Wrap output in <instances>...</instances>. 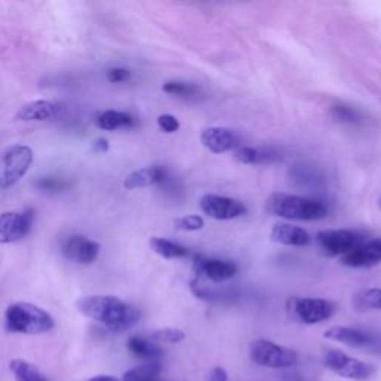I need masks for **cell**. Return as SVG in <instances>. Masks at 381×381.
I'll return each instance as SVG.
<instances>
[{
	"label": "cell",
	"mask_w": 381,
	"mask_h": 381,
	"mask_svg": "<svg viewBox=\"0 0 381 381\" xmlns=\"http://www.w3.org/2000/svg\"><path fill=\"white\" fill-rule=\"evenodd\" d=\"M155 381H164V380H160V378H158V380H155Z\"/></svg>",
	"instance_id": "38"
},
{
	"label": "cell",
	"mask_w": 381,
	"mask_h": 381,
	"mask_svg": "<svg viewBox=\"0 0 381 381\" xmlns=\"http://www.w3.org/2000/svg\"><path fill=\"white\" fill-rule=\"evenodd\" d=\"M167 179H169V172H167L165 167L149 165V167H144V169L130 173L126 177L124 186L127 189L148 188L154 185H163Z\"/></svg>",
	"instance_id": "16"
},
{
	"label": "cell",
	"mask_w": 381,
	"mask_h": 381,
	"mask_svg": "<svg viewBox=\"0 0 381 381\" xmlns=\"http://www.w3.org/2000/svg\"><path fill=\"white\" fill-rule=\"evenodd\" d=\"M76 307L82 315L112 332H124L140 319V310L114 295H91L81 298Z\"/></svg>",
	"instance_id": "1"
},
{
	"label": "cell",
	"mask_w": 381,
	"mask_h": 381,
	"mask_svg": "<svg viewBox=\"0 0 381 381\" xmlns=\"http://www.w3.org/2000/svg\"><path fill=\"white\" fill-rule=\"evenodd\" d=\"M324 365H327L332 373H335L340 377L364 381L371 377L375 371L373 365L366 362H362L356 357H352L340 350H328L324 353Z\"/></svg>",
	"instance_id": "7"
},
{
	"label": "cell",
	"mask_w": 381,
	"mask_h": 381,
	"mask_svg": "<svg viewBox=\"0 0 381 381\" xmlns=\"http://www.w3.org/2000/svg\"><path fill=\"white\" fill-rule=\"evenodd\" d=\"M59 106L48 100H36L21 106L15 118L18 121H50L57 117Z\"/></svg>",
	"instance_id": "18"
},
{
	"label": "cell",
	"mask_w": 381,
	"mask_h": 381,
	"mask_svg": "<svg viewBox=\"0 0 381 381\" xmlns=\"http://www.w3.org/2000/svg\"><path fill=\"white\" fill-rule=\"evenodd\" d=\"M341 264L350 268H371L381 264V239L362 241L341 257Z\"/></svg>",
	"instance_id": "13"
},
{
	"label": "cell",
	"mask_w": 381,
	"mask_h": 381,
	"mask_svg": "<svg viewBox=\"0 0 381 381\" xmlns=\"http://www.w3.org/2000/svg\"><path fill=\"white\" fill-rule=\"evenodd\" d=\"M353 306L361 311L381 310V287L361 290L359 294L354 295Z\"/></svg>",
	"instance_id": "26"
},
{
	"label": "cell",
	"mask_w": 381,
	"mask_h": 381,
	"mask_svg": "<svg viewBox=\"0 0 381 381\" xmlns=\"http://www.w3.org/2000/svg\"><path fill=\"white\" fill-rule=\"evenodd\" d=\"M271 239L276 243L285 246H295V248H302L311 241L310 234L299 227L289 225V223H277L273 227Z\"/></svg>",
	"instance_id": "19"
},
{
	"label": "cell",
	"mask_w": 381,
	"mask_h": 381,
	"mask_svg": "<svg viewBox=\"0 0 381 381\" xmlns=\"http://www.w3.org/2000/svg\"><path fill=\"white\" fill-rule=\"evenodd\" d=\"M97 127L106 130V131H114L119 128H128L133 127L134 118L127 114V112H119V110H105L103 114H100L97 118Z\"/></svg>",
	"instance_id": "21"
},
{
	"label": "cell",
	"mask_w": 381,
	"mask_h": 381,
	"mask_svg": "<svg viewBox=\"0 0 381 381\" xmlns=\"http://www.w3.org/2000/svg\"><path fill=\"white\" fill-rule=\"evenodd\" d=\"M201 143L213 154H225L241 147L237 133L227 127H209L201 133Z\"/></svg>",
	"instance_id": "12"
},
{
	"label": "cell",
	"mask_w": 381,
	"mask_h": 381,
	"mask_svg": "<svg viewBox=\"0 0 381 381\" xmlns=\"http://www.w3.org/2000/svg\"><path fill=\"white\" fill-rule=\"evenodd\" d=\"M151 340L163 343H181L185 340V332L176 328H164L152 332Z\"/></svg>",
	"instance_id": "29"
},
{
	"label": "cell",
	"mask_w": 381,
	"mask_h": 381,
	"mask_svg": "<svg viewBox=\"0 0 381 381\" xmlns=\"http://www.w3.org/2000/svg\"><path fill=\"white\" fill-rule=\"evenodd\" d=\"M228 380V374L223 368L218 366L213 368L211 373L209 374V381H227Z\"/></svg>",
	"instance_id": "34"
},
{
	"label": "cell",
	"mask_w": 381,
	"mask_h": 381,
	"mask_svg": "<svg viewBox=\"0 0 381 381\" xmlns=\"http://www.w3.org/2000/svg\"><path fill=\"white\" fill-rule=\"evenodd\" d=\"M130 77H131V72L128 69H124V67H112V69L107 70V80L112 84L127 82Z\"/></svg>",
	"instance_id": "32"
},
{
	"label": "cell",
	"mask_w": 381,
	"mask_h": 381,
	"mask_svg": "<svg viewBox=\"0 0 381 381\" xmlns=\"http://www.w3.org/2000/svg\"><path fill=\"white\" fill-rule=\"evenodd\" d=\"M163 91L170 96L190 98V97H197V94L200 93V88L195 84H190V82L169 81L163 85Z\"/></svg>",
	"instance_id": "27"
},
{
	"label": "cell",
	"mask_w": 381,
	"mask_h": 381,
	"mask_svg": "<svg viewBox=\"0 0 381 381\" xmlns=\"http://www.w3.org/2000/svg\"><path fill=\"white\" fill-rule=\"evenodd\" d=\"M289 176H290V181L304 188H308V186L318 188L322 184L320 173L316 169H313V167L304 165V164L294 165L289 172Z\"/></svg>",
	"instance_id": "23"
},
{
	"label": "cell",
	"mask_w": 381,
	"mask_h": 381,
	"mask_svg": "<svg viewBox=\"0 0 381 381\" xmlns=\"http://www.w3.org/2000/svg\"><path fill=\"white\" fill-rule=\"evenodd\" d=\"M88 381H119V380L115 377H110V375H97V377L89 378Z\"/></svg>",
	"instance_id": "36"
},
{
	"label": "cell",
	"mask_w": 381,
	"mask_h": 381,
	"mask_svg": "<svg viewBox=\"0 0 381 381\" xmlns=\"http://www.w3.org/2000/svg\"><path fill=\"white\" fill-rule=\"evenodd\" d=\"M324 338L350 347H369L377 343L373 334L349 327H332L324 332Z\"/></svg>",
	"instance_id": "15"
},
{
	"label": "cell",
	"mask_w": 381,
	"mask_h": 381,
	"mask_svg": "<svg viewBox=\"0 0 381 381\" xmlns=\"http://www.w3.org/2000/svg\"><path fill=\"white\" fill-rule=\"evenodd\" d=\"M195 271L197 274L204 276L213 283H223L231 280L237 274V265L231 261L216 260V257H195Z\"/></svg>",
	"instance_id": "14"
},
{
	"label": "cell",
	"mask_w": 381,
	"mask_h": 381,
	"mask_svg": "<svg viewBox=\"0 0 381 381\" xmlns=\"http://www.w3.org/2000/svg\"><path fill=\"white\" fill-rule=\"evenodd\" d=\"M200 209L203 210L204 215L216 221H232L248 213V209L241 201L215 194H206L201 198Z\"/></svg>",
	"instance_id": "10"
},
{
	"label": "cell",
	"mask_w": 381,
	"mask_h": 381,
	"mask_svg": "<svg viewBox=\"0 0 381 381\" xmlns=\"http://www.w3.org/2000/svg\"><path fill=\"white\" fill-rule=\"evenodd\" d=\"M9 369L10 373L14 374L17 381H48L35 365H31L27 361L22 359L10 361Z\"/></svg>",
	"instance_id": "25"
},
{
	"label": "cell",
	"mask_w": 381,
	"mask_h": 381,
	"mask_svg": "<svg viewBox=\"0 0 381 381\" xmlns=\"http://www.w3.org/2000/svg\"><path fill=\"white\" fill-rule=\"evenodd\" d=\"M316 241L324 255L343 257L365 241V239L361 232L352 230H324L318 232Z\"/></svg>",
	"instance_id": "6"
},
{
	"label": "cell",
	"mask_w": 381,
	"mask_h": 381,
	"mask_svg": "<svg viewBox=\"0 0 381 381\" xmlns=\"http://www.w3.org/2000/svg\"><path fill=\"white\" fill-rule=\"evenodd\" d=\"M36 186L42 190H60L66 186V184L61 181V179H55V177H42L36 182Z\"/></svg>",
	"instance_id": "33"
},
{
	"label": "cell",
	"mask_w": 381,
	"mask_h": 381,
	"mask_svg": "<svg viewBox=\"0 0 381 381\" xmlns=\"http://www.w3.org/2000/svg\"><path fill=\"white\" fill-rule=\"evenodd\" d=\"M93 151L94 152H98V154H103V152H107L109 151V142L107 139L105 137H98L93 142Z\"/></svg>",
	"instance_id": "35"
},
{
	"label": "cell",
	"mask_w": 381,
	"mask_h": 381,
	"mask_svg": "<svg viewBox=\"0 0 381 381\" xmlns=\"http://www.w3.org/2000/svg\"><path fill=\"white\" fill-rule=\"evenodd\" d=\"M3 173L0 177V186L9 188L24 177L33 163V151L24 144L9 148L3 154Z\"/></svg>",
	"instance_id": "8"
},
{
	"label": "cell",
	"mask_w": 381,
	"mask_h": 381,
	"mask_svg": "<svg viewBox=\"0 0 381 381\" xmlns=\"http://www.w3.org/2000/svg\"><path fill=\"white\" fill-rule=\"evenodd\" d=\"M331 115L334 119L338 122H344V124H359L361 115L354 107L345 106V105H335L331 107Z\"/></svg>",
	"instance_id": "28"
},
{
	"label": "cell",
	"mask_w": 381,
	"mask_h": 381,
	"mask_svg": "<svg viewBox=\"0 0 381 381\" xmlns=\"http://www.w3.org/2000/svg\"><path fill=\"white\" fill-rule=\"evenodd\" d=\"M156 122H158V127L164 133H176L179 130V127H181L177 118L173 117V115H169V114L160 115L158 119H156Z\"/></svg>",
	"instance_id": "31"
},
{
	"label": "cell",
	"mask_w": 381,
	"mask_h": 381,
	"mask_svg": "<svg viewBox=\"0 0 381 381\" xmlns=\"http://www.w3.org/2000/svg\"><path fill=\"white\" fill-rule=\"evenodd\" d=\"M378 206L381 207V195H380V198H378Z\"/></svg>",
	"instance_id": "37"
},
{
	"label": "cell",
	"mask_w": 381,
	"mask_h": 381,
	"mask_svg": "<svg viewBox=\"0 0 381 381\" xmlns=\"http://www.w3.org/2000/svg\"><path fill=\"white\" fill-rule=\"evenodd\" d=\"M161 362H144L130 369L122 377V381H155L160 378Z\"/></svg>",
	"instance_id": "24"
},
{
	"label": "cell",
	"mask_w": 381,
	"mask_h": 381,
	"mask_svg": "<svg viewBox=\"0 0 381 381\" xmlns=\"http://www.w3.org/2000/svg\"><path fill=\"white\" fill-rule=\"evenodd\" d=\"M54 324L48 311L30 302H14L5 311V327L9 332L39 335L50 332Z\"/></svg>",
	"instance_id": "3"
},
{
	"label": "cell",
	"mask_w": 381,
	"mask_h": 381,
	"mask_svg": "<svg viewBox=\"0 0 381 381\" xmlns=\"http://www.w3.org/2000/svg\"><path fill=\"white\" fill-rule=\"evenodd\" d=\"M61 253L72 262L89 265L96 262L100 255V244L81 234H73L61 243Z\"/></svg>",
	"instance_id": "11"
},
{
	"label": "cell",
	"mask_w": 381,
	"mask_h": 381,
	"mask_svg": "<svg viewBox=\"0 0 381 381\" xmlns=\"http://www.w3.org/2000/svg\"><path fill=\"white\" fill-rule=\"evenodd\" d=\"M128 350L139 357V359H143L144 362H160L163 357V349L160 345H156L155 341L149 338H143V337H131L127 341Z\"/></svg>",
	"instance_id": "20"
},
{
	"label": "cell",
	"mask_w": 381,
	"mask_h": 381,
	"mask_svg": "<svg viewBox=\"0 0 381 381\" xmlns=\"http://www.w3.org/2000/svg\"><path fill=\"white\" fill-rule=\"evenodd\" d=\"M251 359L265 368H290L298 364V354L287 347L267 340H256L251 344Z\"/></svg>",
	"instance_id": "4"
},
{
	"label": "cell",
	"mask_w": 381,
	"mask_h": 381,
	"mask_svg": "<svg viewBox=\"0 0 381 381\" xmlns=\"http://www.w3.org/2000/svg\"><path fill=\"white\" fill-rule=\"evenodd\" d=\"M265 209L270 215L289 221H319L328 215V207L322 201L285 193L270 195Z\"/></svg>",
	"instance_id": "2"
},
{
	"label": "cell",
	"mask_w": 381,
	"mask_h": 381,
	"mask_svg": "<svg viewBox=\"0 0 381 381\" xmlns=\"http://www.w3.org/2000/svg\"><path fill=\"white\" fill-rule=\"evenodd\" d=\"M234 160L248 165L271 164L280 160V154L273 148H253V147H240L232 154Z\"/></svg>",
	"instance_id": "17"
},
{
	"label": "cell",
	"mask_w": 381,
	"mask_h": 381,
	"mask_svg": "<svg viewBox=\"0 0 381 381\" xmlns=\"http://www.w3.org/2000/svg\"><path fill=\"white\" fill-rule=\"evenodd\" d=\"M35 222V210L0 213V244H13L24 240Z\"/></svg>",
	"instance_id": "5"
},
{
	"label": "cell",
	"mask_w": 381,
	"mask_h": 381,
	"mask_svg": "<svg viewBox=\"0 0 381 381\" xmlns=\"http://www.w3.org/2000/svg\"><path fill=\"white\" fill-rule=\"evenodd\" d=\"M151 248L156 255L165 257V260H181L189 253L185 246L163 237H152Z\"/></svg>",
	"instance_id": "22"
},
{
	"label": "cell",
	"mask_w": 381,
	"mask_h": 381,
	"mask_svg": "<svg viewBox=\"0 0 381 381\" xmlns=\"http://www.w3.org/2000/svg\"><path fill=\"white\" fill-rule=\"evenodd\" d=\"M174 227L181 231H198L203 230L204 219L197 215H188L174 219Z\"/></svg>",
	"instance_id": "30"
},
{
	"label": "cell",
	"mask_w": 381,
	"mask_h": 381,
	"mask_svg": "<svg viewBox=\"0 0 381 381\" xmlns=\"http://www.w3.org/2000/svg\"><path fill=\"white\" fill-rule=\"evenodd\" d=\"M292 315L302 323L316 324L328 320L335 311L332 302L322 298H294L289 302Z\"/></svg>",
	"instance_id": "9"
}]
</instances>
